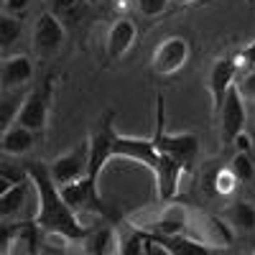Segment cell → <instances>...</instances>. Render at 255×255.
<instances>
[{
    "label": "cell",
    "instance_id": "cell-1",
    "mask_svg": "<svg viewBox=\"0 0 255 255\" xmlns=\"http://www.w3.org/2000/svg\"><path fill=\"white\" fill-rule=\"evenodd\" d=\"M31 189L36 194V227L46 235L61 240H82L87 235V227L79 222V217L61 199L59 186L49 179V171L41 166H31L26 171Z\"/></svg>",
    "mask_w": 255,
    "mask_h": 255
},
{
    "label": "cell",
    "instance_id": "cell-2",
    "mask_svg": "<svg viewBox=\"0 0 255 255\" xmlns=\"http://www.w3.org/2000/svg\"><path fill=\"white\" fill-rule=\"evenodd\" d=\"M153 143H156V151L174 158L176 163L186 168H191V163L197 161V153H199V135L191 133V130H184V133H166L163 130V100L158 97L156 100V130H153Z\"/></svg>",
    "mask_w": 255,
    "mask_h": 255
},
{
    "label": "cell",
    "instance_id": "cell-3",
    "mask_svg": "<svg viewBox=\"0 0 255 255\" xmlns=\"http://www.w3.org/2000/svg\"><path fill=\"white\" fill-rule=\"evenodd\" d=\"M191 59V41L186 36H166L151 54V72L158 77L179 74Z\"/></svg>",
    "mask_w": 255,
    "mask_h": 255
},
{
    "label": "cell",
    "instance_id": "cell-4",
    "mask_svg": "<svg viewBox=\"0 0 255 255\" xmlns=\"http://www.w3.org/2000/svg\"><path fill=\"white\" fill-rule=\"evenodd\" d=\"M115 115L113 110L105 113L100 120L97 130L87 138V151H90V166H87V176L100 181V174L105 171V166L113 161V140H115Z\"/></svg>",
    "mask_w": 255,
    "mask_h": 255
},
{
    "label": "cell",
    "instance_id": "cell-5",
    "mask_svg": "<svg viewBox=\"0 0 255 255\" xmlns=\"http://www.w3.org/2000/svg\"><path fill=\"white\" fill-rule=\"evenodd\" d=\"M64 41H67V26L51 13L44 10L36 20H33V31H31V46L36 51V56L49 59L54 54L61 51Z\"/></svg>",
    "mask_w": 255,
    "mask_h": 255
},
{
    "label": "cell",
    "instance_id": "cell-6",
    "mask_svg": "<svg viewBox=\"0 0 255 255\" xmlns=\"http://www.w3.org/2000/svg\"><path fill=\"white\" fill-rule=\"evenodd\" d=\"M238 77H240V67H238V56L235 54L217 56L215 61H212L209 74H207V90H209L212 110L215 113H220L227 92L238 84Z\"/></svg>",
    "mask_w": 255,
    "mask_h": 255
},
{
    "label": "cell",
    "instance_id": "cell-7",
    "mask_svg": "<svg viewBox=\"0 0 255 255\" xmlns=\"http://www.w3.org/2000/svg\"><path fill=\"white\" fill-rule=\"evenodd\" d=\"M186 235L199 240L202 245L212 248V250H220L225 245L232 243V230L222 217L215 215H202V212H189V227H186Z\"/></svg>",
    "mask_w": 255,
    "mask_h": 255
},
{
    "label": "cell",
    "instance_id": "cell-8",
    "mask_svg": "<svg viewBox=\"0 0 255 255\" xmlns=\"http://www.w3.org/2000/svg\"><path fill=\"white\" fill-rule=\"evenodd\" d=\"M87 166H90V151H87V140L74 145L72 151L56 156L51 163H49V179L56 184V186H64V184H72L82 176H87Z\"/></svg>",
    "mask_w": 255,
    "mask_h": 255
},
{
    "label": "cell",
    "instance_id": "cell-9",
    "mask_svg": "<svg viewBox=\"0 0 255 255\" xmlns=\"http://www.w3.org/2000/svg\"><path fill=\"white\" fill-rule=\"evenodd\" d=\"M113 158H125L145 166L148 171H153L158 161V151L151 135H128V133H115L113 140Z\"/></svg>",
    "mask_w": 255,
    "mask_h": 255
},
{
    "label": "cell",
    "instance_id": "cell-10",
    "mask_svg": "<svg viewBox=\"0 0 255 255\" xmlns=\"http://www.w3.org/2000/svg\"><path fill=\"white\" fill-rule=\"evenodd\" d=\"M49 110H51V87L46 84V87H38L23 97L15 123L31 133H41L49 123Z\"/></svg>",
    "mask_w": 255,
    "mask_h": 255
},
{
    "label": "cell",
    "instance_id": "cell-11",
    "mask_svg": "<svg viewBox=\"0 0 255 255\" xmlns=\"http://www.w3.org/2000/svg\"><path fill=\"white\" fill-rule=\"evenodd\" d=\"M97 184L100 181H95L90 176H82L72 184L59 186V194L74 215H82V212H102L105 207H102V199H100Z\"/></svg>",
    "mask_w": 255,
    "mask_h": 255
},
{
    "label": "cell",
    "instance_id": "cell-12",
    "mask_svg": "<svg viewBox=\"0 0 255 255\" xmlns=\"http://www.w3.org/2000/svg\"><path fill=\"white\" fill-rule=\"evenodd\" d=\"M138 41V26L130 15H118L110 28H108V38H105V51H108V59L120 61L128 54L133 51Z\"/></svg>",
    "mask_w": 255,
    "mask_h": 255
},
{
    "label": "cell",
    "instance_id": "cell-13",
    "mask_svg": "<svg viewBox=\"0 0 255 255\" xmlns=\"http://www.w3.org/2000/svg\"><path fill=\"white\" fill-rule=\"evenodd\" d=\"M220 133H222V143L232 145L235 135H240L245 130V123H248V108H245V100L240 97V92L232 87L220 108Z\"/></svg>",
    "mask_w": 255,
    "mask_h": 255
},
{
    "label": "cell",
    "instance_id": "cell-14",
    "mask_svg": "<svg viewBox=\"0 0 255 255\" xmlns=\"http://www.w3.org/2000/svg\"><path fill=\"white\" fill-rule=\"evenodd\" d=\"M153 181H156V194L163 204H171L179 194V184L184 176V166L176 163L174 158H168L163 153H158V161L153 166Z\"/></svg>",
    "mask_w": 255,
    "mask_h": 255
},
{
    "label": "cell",
    "instance_id": "cell-15",
    "mask_svg": "<svg viewBox=\"0 0 255 255\" xmlns=\"http://www.w3.org/2000/svg\"><path fill=\"white\" fill-rule=\"evenodd\" d=\"M33 79V61L28 54H10L0 64V87L8 92H18Z\"/></svg>",
    "mask_w": 255,
    "mask_h": 255
},
{
    "label": "cell",
    "instance_id": "cell-16",
    "mask_svg": "<svg viewBox=\"0 0 255 255\" xmlns=\"http://www.w3.org/2000/svg\"><path fill=\"white\" fill-rule=\"evenodd\" d=\"M31 181H28V176H23L20 179L10 191H5L3 197H0V222H5V220H15L20 212L26 209V204H28V194H31Z\"/></svg>",
    "mask_w": 255,
    "mask_h": 255
},
{
    "label": "cell",
    "instance_id": "cell-17",
    "mask_svg": "<svg viewBox=\"0 0 255 255\" xmlns=\"http://www.w3.org/2000/svg\"><path fill=\"white\" fill-rule=\"evenodd\" d=\"M145 235V232H143ZM156 243H161L171 255H215L217 250H212L207 245H202L199 240L189 238V235H145Z\"/></svg>",
    "mask_w": 255,
    "mask_h": 255
},
{
    "label": "cell",
    "instance_id": "cell-18",
    "mask_svg": "<svg viewBox=\"0 0 255 255\" xmlns=\"http://www.w3.org/2000/svg\"><path fill=\"white\" fill-rule=\"evenodd\" d=\"M33 145H36V133L20 128L18 123L10 125L0 138V151L5 156H26L28 151H33Z\"/></svg>",
    "mask_w": 255,
    "mask_h": 255
},
{
    "label": "cell",
    "instance_id": "cell-19",
    "mask_svg": "<svg viewBox=\"0 0 255 255\" xmlns=\"http://www.w3.org/2000/svg\"><path fill=\"white\" fill-rule=\"evenodd\" d=\"M230 230L235 232H255V204L253 202H232L227 209H225V217H222Z\"/></svg>",
    "mask_w": 255,
    "mask_h": 255
},
{
    "label": "cell",
    "instance_id": "cell-20",
    "mask_svg": "<svg viewBox=\"0 0 255 255\" xmlns=\"http://www.w3.org/2000/svg\"><path fill=\"white\" fill-rule=\"evenodd\" d=\"M20 38H23V20L10 13H0V51L10 56Z\"/></svg>",
    "mask_w": 255,
    "mask_h": 255
},
{
    "label": "cell",
    "instance_id": "cell-21",
    "mask_svg": "<svg viewBox=\"0 0 255 255\" xmlns=\"http://www.w3.org/2000/svg\"><path fill=\"white\" fill-rule=\"evenodd\" d=\"M23 92H10L8 97L0 100V138L8 130L10 125H15V118H18V110H20V102H23Z\"/></svg>",
    "mask_w": 255,
    "mask_h": 255
},
{
    "label": "cell",
    "instance_id": "cell-22",
    "mask_svg": "<svg viewBox=\"0 0 255 255\" xmlns=\"http://www.w3.org/2000/svg\"><path fill=\"white\" fill-rule=\"evenodd\" d=\"M49 10L67 26V23H74V20H79L84 15V3L82 0H51Z\"/></svg>",
    "mask_w": 255,
    "mask_h": 255
},
{
    "label": "cell",
    "instance_id": "cell-23",
    "mask_svg": "<svg viewBox=\"0 0 255 255\" xmlns=\"http://www.w3.org/2000/svg\"><path fill=\"white\" fill-rule=\"evenodd\" d=\"M230 171H232V176H235L240 184H245V181H253V176H255V166H253V158H250V153H238L235 151V156H232V161H230Z\"/></svg>",
    "mask_w": 255,
    "mask_h": 255
},
{
    "label": "cell",
    "instance_id": "cell-24",
    "mask_svg": "<svg viewBox=\"0 0 255 255\" xmlns=\"http://www.w3.org/2000/svg\"><path fill=\"white\" fill-rule=\"evenodd\" d=\"M135 8L143 18H158L171 8V0H135Z\"/></svg>",
    "mask_w": 255,
    "mask_h": 255
},
{
    "label": "cell",
    "instance_id": "cell-25",
    "mask_svg": "<svg viewBox=\"0 0 255 255\" xmlns=\"http://www.w3.org/2000/svg\"><path fill=\"white\" fill-rule=\"evenodd\" d=\"M238 184H240V181L232 176L230 168H220V171L215 174V194L227 197V194H232V191L238 189Z\"/></svg>",
    "mask_w": 255,
    "mask_h": 255
},
{
    "label": "cell",
    "instance_id": "cell-26",
    "mask_svg": "<svg viewBox=\"0 0 255 255\" xmlns=\"http://www.w3.org/2000/svg\"><path fill=\"white\" fill-rule=\"evenodd\" d=\"M235 90L240 92V97L245 102H255V67L248 72H240V79L235 84Z\"/></svg>",
    "mask_w": 255,
    "mask_h": 255
},
{
    "label": "cell",
    "instance_id": "cell-27",
    "mask_svg": "<svg viewBox=\"0 0 255 255\" xmlns=\"http://www.w3.org/2000/svg\"><path fill=\"white\" fill-rule=\"evenodd\" d=\"M235 56H238V67H240V72L253 69V67H255V38L250 41V44H245Z\"/></svg>",
    "mask_w": 255,
    "mask_h": 255
},
{
    "label": "cell",
    "instance_id": "cell-28",
    "mask_svg": "<svg viewBox=\"0 0 255 255\" xmlns=\"http://www.w3.org/2000/svg\"><path fill=\"white\" fill-rule=\"evenodd\" d=\"M120 255H143V232L130 235L120 245Z\"/></svg>",
    "mask_w": 255,
    "mask_h": 255
},
{
    "label": "cell",
    "instance_id": "cell-29",
    "mask_svg": "<svg viewBox=\"0 0 255 255\" xmlns=\"http://www.w3.org/2000/svg\"><path fill=\"white\" fill-rule=\"evenodd\" d=\"M13 232H15V227H10V225H5V222H0V255L3 253H8V245L13 243Z\"/></svg>",
    "mask_w": 255,
    "mask_h": 255
},
{
    "label": "cell",
    "instance_id": "cell-30",
    "mask_svg": "<svg viewBox=\"0 0 255 255\" xmlns=\"http://www.w3.org/2000/svg\"><path fill=\"white\" fill-rule=\"evenodd\" d=\"M31 5V0H5V10L3 13H10V15H23Z\"/></svg>",
    "mask_w": 255,
    "mask_h": 255
},
{
    "label": "cell",
    "instance_id": "cell-31",
    "mask_svg": "<svg viewBox=\"0 0 255 255\" xmlns=\"http://www.w3.org/2000/svg\"><path fill=\"white\" fill-rule=\"evenodd\" d=\"M143 255H171V253H168L161 243H156V240L143 235Z\"/></svg>",
    "mask_w": 255,
    "mask_h": 255
},
{
    "label": "cell",
    "instance_id": "cell-32",
    "mask_svg": "<svg viewBox=\"0 0 255 255\" xmlns=\"http://www.w3.org/2000/svg\"><path fill=\"white\" fill-rule=\"evenodd\" d=\"M232 145L238 148V153H250V148H253V140H250V135L243 130L240 135H235V140H232Z\"/></svg>",
    "mask_w": 255,
    "mask_h": 255
},
{
    "label": "cell",
    "instance_id": "cell-33",
    "mask_svg": "<svg viewBox=\"0 0 255 255\" xmlns=\"http://www.w3.org/2000/svg\"><path fill=\"white\" fill-rule=\"evenodd\" d=\"M20 179H23V176H8V174H0V197H3L5 191H10Z\"/></svg>",
    "mask_w": 255,
    "mask_h": 255
},
{
    "label": "cell",
    "instance_id": "cell-34",
    "mask_svg": "<svg viewBox=\"0 0 255 255\" xmlns=\"http://www.w3.org/2000/svg\"><path fill=\"white\" fill-rule=\"evenodd\" d=\"M36 255H67V253H64V248H59V245H54V243H44V245L38 248Z\"/></svg>",
    "mask_w": 255,
    "mask_h": 255
},
{
    "label": "cell",
    "instance_id": "cell-35",
    "mask_svg": "<svg viewBox=\"0 0 255 255\" xmlns=\"http://www.w3.org/2000/svg\"><path fill=\"white\" fill-rule=\"evenodd\" d=\"M197 3H202V0H171L174 8H189V5H197Z\"/></svg>",
    "mask_w": 255,
    "mask_h": 255
},
{
    "label": "cell",
    "instance_id": "cell-36",
    "mask_svg": "<svg viewBox=\"0 0 255 255\" xmlns=\"http://www.w3.org/2000/svg\"><path fill=\"white\" fill-rule=\"evenodd\" d=\"M82 3H84V5H100L102 0H82Z\"/></svg>",
    "mask_w": 255,
    "mask_h": 255
},
{
    "label": "cell",
    "instance_id": "cell-37",
    "mask_svg": "<svg viewBox=\"0 0 255 255\" xmlns=\"http://www.w3.org/2000/svg\"><path fill=\"white\" fill-rule=\"evenodd\" d=\"M5 10V0H0V13H3Z\"/></svg>",
    "mask_w": 255,
    "mask_h": 255
},
{
    "label": "cell",
    "instance_id": "cell-38",
    "mask_svg": "<svg viewBox=\"0 0 255 255\" xmlns=\"http://www.w3.org/2000/svg\"><path fill=\"white\" fill-rule=\"evenodd\" d=\"M245 3H248V5H255V0H245Z\"/></svg>",
    "mask_w": 255,
    "mask_h": 255
},
{
    "label": "cell",
    "instance_id": "cell-39",
    "mask_svg": "<svg viewBox=\"0 0 255 255\" xmlns=\"http://www.w3.org/2000/svg\"><path fill=\"white\" fill-rule=\"evenodd\" d=\"M3 255H8V253H3Z\"/></svg>",
    "mask_w": 255,
    "mask_h": 255
}]
</instances>
